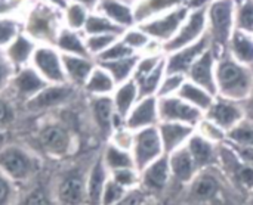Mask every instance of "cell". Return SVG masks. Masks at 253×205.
<instances>
[{
  "instance_id": "obj_36",
  "label": "cell",
  "mask_w": 253,
  "mask_h": 205,
  "mask_svg": "<svg viewBox=\"0 0 253 205\" xmlns=\"http://www.w3.org/2000/svg\"><path fill=\"white\" fill-rule=\"evenodd\" d=\"M141 55H133L125 59H119V61H110V62H96L99 67H102L114 80V83L117 86L129 81L133 77L136 64L139 61Z\"/></svg>"
},
{
  "instance_id": "obj_47",
  "label": "cell",
  "mask_w": 253,
  "mask_h": 205,
  "mask_svg": "<svg viewBox=\"0 0 253 205\" xmlns=\"http://www.w3.org/2000/svg\"><path fill=\"white\" fill-rule=\"evenodd\" d=\"M87 12L86 7L80 3H73L70 6H67V28L70 30H82L84 28V24L87 21Z\"/></svg>"
},
{
  "instance_id": "obj_6",
  "label": "cell",
  "mask_w": 253,
  "mask_h": 205,
  "mask_svg": "<svg viewBox=\"0 0 253 205\" xmlns=\"http://www.w3.org/2000/svg\"><path fill=\"white\" fill-rule=\"evenodd\" d=\"M234 0H213L208 7V34L211 37V49L216 58L228 52V43L234 31Z\"/></svg>"
},
{
  "instance_id": "obj_59",
  "label": "cell",
  "mask_w": 253,
  "mask_h": 205,
  "mask_svg": "<svg viewBox=\"0 0 253 205\" xmlns=\"http://www.w3.org/2000/svg\"><path fill=\"white\" fill-rule=\"evenodd\" d=\"M246 205H253V191L251 194H248V198H246Z\"/></svg>"
},
{
  "instance_id": "obj_14",
  "label": "cell",
  "mask_w": 253,
  "mask_h": 205,
  "mask_svg": "<svg viewBox=\"0 0 253 205\" xmlns=\"http://www.w3.org/2000/svg\"><path fill=\"white\" fill-rule=\"evenodd\" d=\"M89 109L93 127L99 139L105 143L110 140L116 129L125 126V121L116 114L111 96H90Z\"/></svg>"
},
{
  "instance_id": "obj_21",
  "label": "cell",
  "mask_w": 253,
  "mask_h": 205,
  "mask_svg": "<svg viewBox=\"0 0 253 205\" xmlns=\"http://www.w3.org/2000/svg\"><path fill=\"white\" fill-rule=\"evenodd\" d=\"M216 55L213 53L212 49L206 50L196 62L194 65L190 68L188 74H187V80H190L191 83L200 86L202 89L208 90L211 95H213L216 98L218 90H216Z\"/></svg>"
},
{
  "instance_id": "obj_39",
  "label": "cell",
  "mask_w": 253,
  "mask_h": 205,
  "mask_svg": "<svg viewBox=\"0 0 253 205\" xmlns=\"http://www.w3.org/2000/svg\"><path fill=\"white\" fill-rule=\"evenodd\" d=\"M15 99L9 92L0 93V132L10 133L16 124L18 111L15 106Z\"/></svg>"
},
{
  "instance_id": "obj_13",
  "label": "cell",
  "mask_w": 253,
  "mask_h": 205,
  "mask_svg": "<svg viewBox=\"0 0 253 205\" xmlns=\"http://www.w3.org/2000/svg\"><path fill=\"white\" fill-rule=\"evenodd\" d=\"M139 174V188L144 189L150 195V198L165 203L172 189V176L168 155H163L162 158L145 167Z\"/></svg>"
},
{
  "instance_id": "obj_4",
  "label": "cell",
  "mask_w": 253,
  "mask_h": 205,
  "mask_svg": "<svg viewBox=\"0 0 253 205\" xmlns=\"http://www.w3.org/2000/svg\"><path fill=\"white\" fill-rule=\"evenodd\" d=\"M46 163L22 142H9L0 149V171L19 189L34 183L46 171Z\"/></svg>"
},
{
  "instance_id": "obj_15",
  "label": "cell",
  "mask_w": 253,
  "mask_h": 205,
  "mask_svg": "<svg viewBox=\"0 0 253 205\" xmlns=\"http://www.w3.org/2000/svg\"><path fill=\"white\" fill-rule=\"evenodd\" d=\"M157 108L160 123H179L196 129L199 123L205 118V114L202 111H199L176 95L157 98Z\"/></svg>"
},
{
  "instance_id": "obj_46",
  "label": "cell",
  "mask_w": 253,
  "mask_h": 205,
  "mask_svg": "<svg viewBox=\"0 0 253 205\" xmlns=\"http://www.w3.org/2000/svg\"><path fill=\"white\" fill-rule=\"evenodd\" d=\"M187 77L182 74H166L162 80V84L157 92V98H166V96H175L178 95L179 89L185 83Z\"/></svg>"
},
{
  "instance_id": "obj_11",
  "label": "cell",
  "mask_w": 253,
  "mask_h": 205,
  "mask_svg": "<svg viewBox=\"0 0 253 205\" xmlns=\"http://www.w3.org/2000/svg\"><path fill=\"white\" fill-rule=\"evenodd\" d=\"M219 169L240 192L246 195L252 192L253 169L237 155L227 142L219 145Z\"/></svg>"
},
{
  "instance_id": "obj_1",
  "label": "cell",
  "mask_w": 253,
  "mask_h": 205,
  "mask_svg": "<svg viewBox=\"0 0 253 205\" xmlns=\"http://www.w3.org/2000/svg\"><path fill=\"white\" fill-rule=\"evenodd\" d=\"M246 198L218 166L199 171L187 186L172 192L165 205H246Z\"/></svg>"
},
{
  "instance_id": "obj_2",
  "label": "cell",
  "mask_w": 253,
  "mask_h": 205,
  "mask_svg": "<svg viewBox=\"0 0 253 205\" xmlns=\"http://www.w3.org/2000/svg\"><path fill=\"white\" fill-rule=\"evenodd\" d=\"M28 145L43 160L55 164L64 163L80 154V137L73 124L50 112L37 124Z\"/></svg>"
},
{
  "instance_id": "obj_49",
  "label": "cell",
  "mask_w": 253,
  "mask_h": 205,
  "mask_svg": "<svg viewBox=\"0 0 253 205\" xmlns=\"http://www.w3.org/2000/svg\"><path fill=\"white\" fill-rule=\"evenodd\" d=\"M196 132H197L199 135H202L203 137H206L208 140L216 143V145H221V143L227 142V135H225L219 127H216L213 123H211V121L206 120V118H203V120L199 123V126L196 127Z\"/></svg>"
},
{
  "instance_id": "obj_18",
  "label": "cell",
  "mask_w": 253,
  "mask_h": 205,
  "mask_svg": "<svg viewBox=\"0 0 253 205\" xmlns=\"http://www.w3.org/2000/svg\"><path fill=\"white\" fill-rule=\"evenodd\" d=\"M46 86H49V83L31 65H28L21 69H16L7 92L16 102L24 105L39 92H42Z\"/></svg>"
},
{
  "instance_id": "obj_41",
  "label": "cell",
  "mask_w": 253,
  "mask_h": 205,
  "mask_svg": "<svg viewBox=\"0 0 253 205\" xmlns=\"http://www.w3.org/2000/svg\"><path fill=\"white\" fill-rule=\"evenodd\" d=\"M234 30L253 35V0H239L236 4Z\"/></svg>"
},
{
  "instance_id": "obj_24",
  "label": "cell",
  "mask_w": 253,
  "mask_h": 205,
  "mask_svg": "<svg viewBox=\"0 0 253 205\" xmlns=\"http://www.w3.org/2000/svg\"><path fill=\"white\" fill-rule=\"evenodd\" d=\"M16 205H58L50 183V173L44 171L34 183L21 189Z\"/></svg>"
},
{
  "instance_id": "obj_58",
  "label": "cell",
  "mask_w": 253,
  "mask_h": 205,
  "mask_svg": "<svg viewBox=\"0 0 253 205\" xmlns=\"http://www.w3.org/2000/svg\"><path fill=\"white\" fill-rule=\"evenodd\" d=\"M80 4H83V6H92L96 0H77Z\"/></svg>"
},
{
  "instance_id": "obj_37",
  "label": "cell",
  "mask_w": 253,
  "mask_h": 205,
  "mask_svg": "<svg viewBox=\"0 0 253 205\" xmlns=\"http://www.w3.org/2000/svg\"><path fill=\"white\" fill-rule=\"evenodd\" d=\"M176 96H179L181 99H184L185 102H188L190 105H193L203 114L211 108V105L215 101L213 95H211L208 90L202 89L200 86L191 83L190 80H185V83L182 84Z\"/></svg>"
},
{
  "instance_id": "obj_55",
  "label": "cell",
  "mask_w": 253,
  "mask_h": 205,
  "mask_svg": "<svg viewBox=\"0 0 253 205\" xmlns=\"http://www.w3.org/2000/svg\"><path fill=\"white\" fill-rule=\"evenodd\" d=\"M6 143H9V133L0 132V149H1Z\"/></svg>"
},
{
  "instance_id": "obj_23",
  "label": "cell",
  "mask_w": 253,
  "mask_h": 205,
  "mask_svg": "<svg viewBox=\"0 0 253 205\" xmlns=\"http://www.w3.org/2000/svg\"><path fill=\"white\" fill-rule=\"evenodd\" d=\"M187 149L199 171L219 166V145L208 140L197 132H194V135L188 140Z\"/></svg>"
},
{
  "instance_id": "obj_44",
  "label": "cell",
  "mask_w": 253,
  "mask_h": 205,
  "mask_svg": "<svg viewBox=\"0 0 253 205\" xmlns=\"http://www.w3.org/2000/svg\"><path fill=\"white\" fill-rule=\"evenodd\" d=\"M133 55H138L135 53L123 40L122 37L113 43L105 52H102L98 58H95V62H110V61H119V59H125V58H129V56H133Z\"/></svg>"
},
{
  "instance_id": "obj_34",
  "label": "cell",
  "mask_w": 253,
  "mask_h": 205,
  "mask_svg": "<svg viewBox=\"0 0 253 205\" xmlns=\"http://www.w3.org/2000/svg\"><path fill=\"white\" fill-rule=\"evenodd\" d=\"M116 87L117 84L114 83L113 77L98 64L89 75L86 84L83 86L84 92L89 96H111Z\"/></svg>"
},
{
  "instance_id": "obj_8",
  "label": "cell",
  "mask_w": 253,
  "mask_h": 205,
  "mask_svg": "<svg viewBox=\"0 0 253 205\" xmlns=\"http://www.w3.org/2000/svg\"><path fill=\"white\" fill-rule=\"evenodd\" d=\"M61 30L59 18L44 4H39L33 9L25 25V34L36 43H42V46L55 47Z\"/></svg>"
},
{
  "instance_id": "obj_60",
  "label": "cell",
  "mask_w": 253,
  "mask_h": 205,
  "mask_svg": "<svg viewBox=\"0 0 253 205\" xmlns=\"http://www.w3.org/2000/svg\"><path fill=\"white\" fill-rule=\"evenodd\" d=\"M120 1H123V3H126V4H133V3H138L139 0H120Z\"/></svg>"
},
{
  "instance_id": "obj_33",
  "label": "cell",
  "mask_w": 253,
  "mask_h": 205,
  "mask_svg": "<svg viewBox=\"0 0 253 205\" xmlns=\"http://www.w3.org/2000/svg\"><path fill=\"white\" fill-rule=\"evenodd\" d=\"M55 47L58 49V52L61 55H74V56L92 58L87 52L84 38L77 31L70 30V28H62L59 31Z\"/></svg>"
},
{
  "instance_id": "obj_28",
  "label": "cell",
  "mask_w": 253,
  "mask_h": 205,
  "mask_svg": "<svg viewBox=\"0 0 253 205\" xmlns=\"http://www.w3.org/2000/svg\"><path fill=\"white\" fill-rule=\"evenodd\" d=\"M36 49L37 43L31 40L25 33H19L3 50L10 64L15 67V69H21L24 67L31 65V59Z\"/></svg>"
},
{
  "instance_id": "obj_54",
  "label": "cell",
  "mask_w": 253,
  "mask_h": 205,
  "mask_svg": "<svg viewBox=\"0 0 253 205\" xmlns=\"http://www.w3.org/2000/svg\"><path fill=\"white\" fill-rule=\"evenodd\" d=\"M236 152H237V155L249 166V167H252L253 169V148L251 146H239V145H233V143H230V142H227Z\"/></svg>"
},
{
  "instance_id": "obj_10",
  "label": "cell",
  "mask_w": 253,
  "mask_h": 205,
  "mask_svg": "<svg viewBox=\"0 0 253 205\" xmlns=\"http://www.w3.org/2000/svg\"><path fill=\"white\" fill-rule=\"evenodd\" d=\"M208 33V9L202 7L197 10H190L187 19L175 34L172 40L162 46L165 55L181 50L187 46L194 44Z\"/></svg>"
},
{
  "instance_id": "obj_29",
  "label": "cell",
  "mask_w": 253,
  "mask_h": 205,
  "mask_svg": "<svg viewBox=\"0 0 253 205\" xmlns=\"http://www.w3.org/2000/svg\"><path fill=\"white\" fill-rule=\"evenodd\" d=\"M185 0H139L133 6L135 24H144L153 18H157L163 13H168L176 7L185 6Z\"/></svg>"
},
{
  "instance_id": "obj_35",
  "label": "cell",
  "mask_w": 253,
  "mask_h": 205,
  "mask_svg": "<svg viewBox=\"0 0 253 205\" xmlns=\"http://www.w3.org/2000/svg\"><path fill=\"white\" fill-rule=\"evenodd\" d=\"M101 157H102V161H104V164L110 173L117 171V170H123V169H136L130 151L119 148L110 142H107L102 146Z\"/></svg>"
},
{
  "instance_id": "obj_19",
  "label": "cell",
  "mask_w": 253,
  "mask_h": 205,
  "mask_svg": "<svg viewBox=\"0 0 253 205\" xmlns=\"http://www.w3.org/2000/svg\"><path fill=\"white\" fill-rule=\"evenodd\" d=\"M209 49H211V37L206 33L194 44L166 55V74H182L187 77L194 62Z\"/></svg>"
},
{
  "instance_id": "obj_5",
  "label": "cell",
  "mask_w": 253,
  "mask_h": 205,
  "mask_svg": "<svg viewBox=\"0 0 253 205\" xmlns=\"http://www.w3.org/2000/svg\"><path fill=\"white\" fill-rule=\"evenodd\" d=\"M215 77L219 98L243 103L252 95L253 68L239 64L228 52L216 59Z\"/></svg>"
},
{
  "instance_id": "obj_26",
  "label": "cell",
  "mask_w": 253,
  "mask_h": 205,
  "mask_svg": "<svg viewBox=\"0 0 253 205\" xmlns=\"http://www.w3.org/2000/svg\"><path fill=\"white\" fill-rule=\"evenodd\" d=\"M108 180H110V171L105 167L102 157H101V151H99V154L96 155L95 161L92 163V166L89 169V174H87V186H86L87 205H101L102 194H104V189H105Z\"/></svg>"
},
{
  "instance_id": "obj_31",
  "label": "cell",
  "mask_w": 253,
  "mask_h": 205,
  "mask_svg": "<svg viewBox=\"0 0 253 205\" xmlns=\"http://www.w3.org/2000/svg\"><path fill=\"white\" fill-rule=\"evenodd\" d=\"M228 53L239 64L253 68V35L234 30L228 43Z\"/></svg>"
},
{
  "instance_id": "obj_20",
  "label": "cell",
  "mask_w": 253,
  "mask_h": 205,
  "mask_svg": "<svg viewBox=\"0 0 253 205\" xmlns=\"http://www.w3.org/2000/svg\"><path fill=\"white\" fill-rule=\"evenodd\" d=\"M168 158H169V167H170V176H172V189L169 192V195H170L172 192L187 186L197 176L199 169L196 167V164L187 149V145L184 148L175 151L173 154L168 155Z\"/></svg>"
},
{
  "instance_id": "obj_12",
  "label": "cell",
  "mask_w": 253,
  "mask_h": 205,
  "mask_svg": "<svg viewBox=\"0 0 253 205\" xmlns=\"http://www.w3.org/2000/svg\"><path fill=\"white\" fill-rule=\"evenodd\" d=\"M188 13H190V9L185 4V6L176 7L168 13H163L157 18H153L144 24H139L136 27L139 30H142L153 41L163 46L165 43H168L169 40H172L175 37L178 30L187 19Z\"/></svg>"
},
{
  "instance_id": "obj_9",
  "label": "cell",
  "mask_w": 253,
  "mask_h": 205,
  "mask_svg": "<svg viewBox=\"0 0 253 205\" xmlns=\"http://www.w3.org/2000/svg\"><path fill=\"white\" fill-rule=\"evenodd\" d=\"M130 154L135 163L136 170L141 173L145 167L157 161L165 155L159 127H147L138 132H133V140Z\"/></svg>"
},
{
  "instance_id": "obj_16",
  "label": "cell",
  "mask_w": 253,
  "mask_h": 205,
  "mask_svg": "<svg viewBox=\"0 0 253 205\" xmlns=\"http://www.w3.org/2000/svg\"><path fill=\"white\" fill-rule=\"evenodd\" d=\"M31 67L49 83V84H65L67 75L62 65V56L53 46H37Z\"/></svg>"
},
{
  "instance_id": "obj_40",
  "label": "cell",
  "mask_w": 253,
  "mask_h": 205,
  "mask_svg": "<svg viewBox=\"0 0 253 205\" xmlns=\"http://www.w3.org/2000/svg\"><path fill=\"white\" fill-rule=\"evenodd\" d=\"M122 40L135 52L139 55V52H145L148 50V53H154L151 50V46L153 44H159L156 41H153L142 30H139L138 27L136 28H129L125 31V34L122 35ZM159 53V52H157Z\"/></svg>"
},
{
  "instance_id": "obj_7",
  "label": "cell",
  "mask_w": 253,
  "mask_h": 205,
  "mask_svg": "<svg viewBox=\"0 0 253 205\" xmlns=\"http://www.w3.org/2000/svg\"><path fill=\"white\" fill-rule=\"evenodd\" d=\"M77 93V87L70 83L49 84L34 98L22 105V108L31 115H44L55 112L68 105Z\"/></svg>"
},
{
  "instance_id": "obj_53",
  "label": "cell",
  "mask_w": 253,
  "mask_h": 205,
  "mask_svg": "<svg viewBox=\"0 0 253 205\" xmlns=\"http://www.w3.org/2000/svg\"><path fill=\"white\" fill-rule=\"evenodd\" d=\"M148 200H151L150 195L138 186L135 189L127 191V194L116 205H144Z\"/></svg>"
},
{
  "instance_id": "obj_17",
  "label": "cell",
  "mask_w": 253,
  "mask_h": 205,
  "mask_svg": "<svg viewBox=\"0 0 253 205\" xmlns=\"http://www.w3.org/2000/svg\"><path fill=\"white\" fill-rule=\"evenodd\" d=\"M205 118L219 127L225 135H228L242 121L246 120V114L240 102H233L216 96L211 108L205 112Z\"/></svg>"
},
{
  "instance_id": "obj_25",
  "label": "cell",
  "mask_w": 253,
  "mask_h": 205,
  "mask_svg": "<svg viewBox=\"0 0 253 205\" xmlns=\"http://www.w3.org/2000/svg\"><path fill=\"white\" fill-rule=\"evenodd\" d=\"M157 127L165 155H170L175 151L184 148L196 132L194 127L179 123H159Z\"/></svg>"
},
{
  "instance_id": "obj_3",
  "label": "cell",
  "mask_w": 253,
  "mask_h": 205,
  "mask_svg": "<svg viewBox=\"0 0 253 205\" xmlns=\"http://www.w3.org/2000/svg\"><path fill=\"white\" fill-rule=\"evenodd\" d=\"M99 151L83 152L56 164L50 173V183L58 205H87V174Z\"/></svg>"
},
{
  "instance_id": "obj_56",
  "label": "cell",
  "mask_w": 253,
  "mask_h": 205,
  "mask_svg": "<svg viewBox=\"0 0 253 205\" xmlns=\"http://www.w3.org/2000/svg\"><path fill=\"white\" fill-rule=\"evenodd\" d=\"M50 3H53L55 6H59V7H67V1L65 0H49Z\"/></svg>"
},
{
  "instance_id": "obj_51",
  "label": "cell",
  "mask_w": 253,
  "mask_h": 205,
  "mask_svg": "<svg viewBox=\"0 0 253 205\" xmlns=\"http://www.w3.org/2000/svg\"><path fill=\"white\" fill-rule=\"evenodd\" d=\"M15 72H16L15 67L7 59L4 50L0 49V93L7 92Z\"/></svg>"
},
{
  "instance_id": "obj_43",
  "label": "cell",
  "mask_w": 253,
  "mask_h": 205,
  "mask_svg": "<svg viewBox=\"0 0 253 205\" xmlns=\"http://www.w3.org/2000/svg\"><path fill=\"white\" fill-rule=\"evenodd\" d=\"M119 38L120 37L113 35V34H98V35H87L84 38V43H86L89 55L95 59L102 52H105L113 43H116Z\"/></svg>"
},
{
  "instance_id": "obj_22",
  "label": "cell",
  "mask_w": 253,
  "mask_h": 205,
  "mask_svg": "<svg viewBox=\"0 0 253 205\" xmlns=\"http://www.w3.org/2000/svg\"><path fill=\"white\" fill-rule=\"evenodd\" d=\"M159 108H157V98L150 96L139 99L136 105L132 108L129 115L125 120V127L130 132H138L147 127L159 126Z\"/></svg>"
},
{
  "instance_id": "obj_57",
  "label": "cell",
  "mask_w": 253,
  "mask_h": 205,
  "mask_svg": "<svg viewBox=\"0 0 253 205\" xmlns=\"http://www.w3.org/2000/svg\"><path fill=\"white\" fill-rule=\"evenodd\" d=\"M144 205H165V203H162V201H159V200L151 198V200H148V201H147Z\"/></svg>"
},
{
  "instance_id": "obj_30",
  "label": "cell",
  "mask_w": 253,
  "mask_h": 205,
  "mask_svg": "<svg viewBox=\"0 0 253 205\" xmlns=\"http://www.w3.org/2000/svg\"><path fill=\"white\" fill-rule=\"evenodd\" d=\"M111 98H113V103H114L116 114L125 121L126 117L129 115V112L132 111V108L139 101L138 86L133 81V78H130L129 81L117 86L116 90H114V93L111 95Z\"/></svg>"
},
{
  "instance_id": "obj_27",
  "label": "cell",
  "mask_w": 253,
  "mask_h": 205,
  "mask_svg": "<svg viewBox=\"0 0 253 205\" xmlns=\"http://www.w3.org/2000/svg\"><path fill=\"white\" fill-rule=\"evenodd\" d=\"M61 56H62V65L67 75V81L77 89L83 87L89 75L92 74L93 68L96 67L95 59L74 56V55H61Z\"/></svg>"
},
{
  "instance_id": "obj_42",
  "label": "cell",
  "mask_w": 253,
  "mask_h": 205,
  "mask_svg": "<svg viewBox=\"0 0 253 205\" xmlns=\"http://www.w3.org/2000/svg\"><path fill=\"white\" fill-rule=\"evenodd\" d=\"M227 142L239 146L253 148V121L245 120L227 135Z\"/></svg>"
},
{
  "instance_id": "obj_45",
  "label": "cell",
  "mask_w": 253,
  "mask_h": 205,
  "mask_svg": "<svg viewBox=\"0 0 253 205\" xmlns=\"http://www.w3.org/2000/svg\"><path fill=\"white\" fill-rule=\"evenodd\" d=\"M21 189L0 171V205H16Z\"/></svg>"
},
{
  "instance_id": "obj_52",
  "label": "cell",
  "mask_w": 253,
  "mask_h": 205,
  "mask_svg": "<svg viewBox=\"0 0 253 205\" xmlns=\"http://www.w3.org/2000/svg\"><path fill=\"white\" fill-rule=\"evenodd\" d=\"M18 34L16 22L10 19H0V49H4Z\"/></svg>"
},
{
  "instance_id": "obj_38",
  "label": "cell",
  "mask_w": 253,
  "mask_h": 205,
  "mask_svg": "<svg viewBox=\"0 0 253 205\" xmlns=\"http://www.w3.org/2000/svg\"><path fill=\"white\" fill-rule=\"evenodd\" d=\"M125 28L114 24L104 15H89L84 24V33L87 35H98V34H113L122 37L125 34Z\"/></svg>"
},
{
  "instance_id": "obj_50",
  "label": "cell",
  "mask_w": 253,
  "mask_h": 205,
  "mask_svg": "<svg viewBox=\"0 0 253 205\" xmlns=\"http://www.w3.org/2000/svg\"><path fill=\"white\" fill-rule=\"evenodd\" d=\"M126 194H127V189H125L123 186H120L117 182H114L110 177V180L107 182V186L104 189V194H102L101 205H116Z\"/></svg>"
},
{
  "instance_id": "obj_48",
  "label": "cell",
  "mask_w": 253,
  "mask_h": 205,
  "mask_svg": "<svg viewBox=\"0 0 253 205\" xmlns=\"http://www.w3.org/2000/svg\"><path fill=\"white\" fill-rule=\"evenodd\" d=\"M110 177L117 182L120 186H123L125 189L130 191L139 186L141 182V174L136 169H123V170H117L110 173Z\"/></svg>"
},
{
  "instance_id": "obj_32",
  "label": "cell",
  "mask_w": 253,
  "mask_h": 205,
  "mask_svg": "<svg viewBox=\"0 0 253 205\" xmlns=\"http://www.w3.org/2000/svg\"><path fill=\"white\" fill-rule=\"evenodd\" d=\"M98 9L104 13V16L111 19L114 24L123 27L125 30L135 25L133 7L120 0H101Z\"/></svg>"
}]
</instances>
